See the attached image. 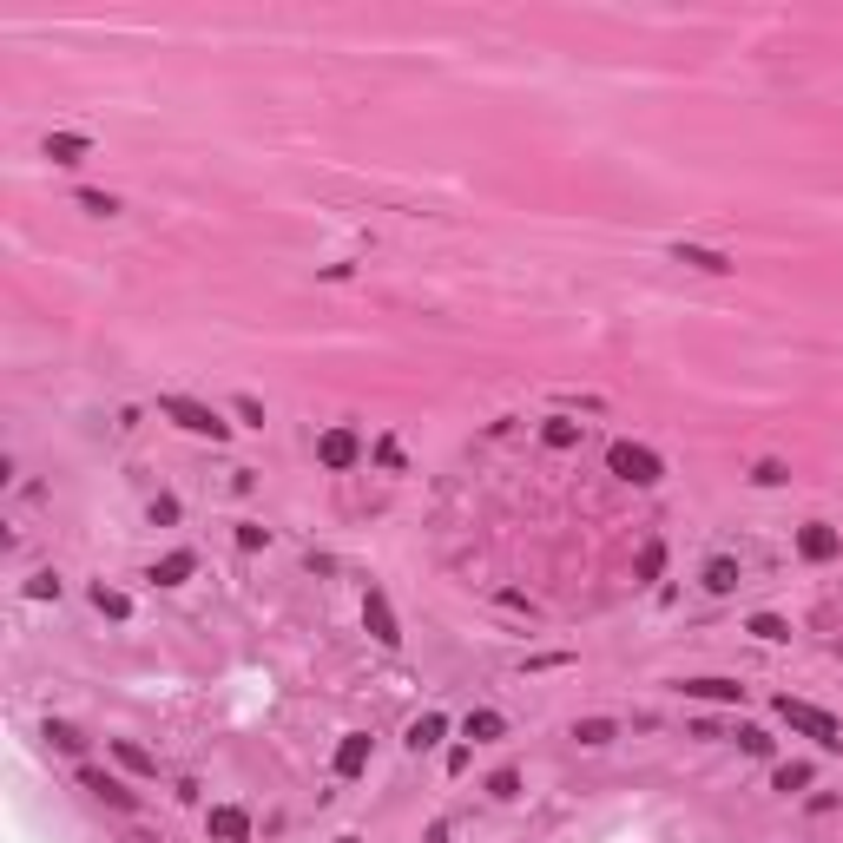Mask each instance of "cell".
<instances>
[{
  "mask_svg": "<svg viewBox=\"0 0 843 843\" xmlns=\"http://www.w3.org/2000/svg\"><path fill=\"white\" fill-rule=\"evenodd\" d=\"M606 475L633 481V488H659V481H666V462H659L646 442H613L606 448Z\"/></svg>",
  "mask_w": 843,
  "mask_h": 843,
  "instance_id": "cell-2",
  "label": "cell"
},
{
  "mask_svg": "<svg viewBox=\"0 0 843 843\" xmlns=\"http://www.w3.org/2000/svg\"><path fill=\"white\" fill-rule=\"evenodd\" d=\"M494 600L508 606V613H527V620H534V600H527V593H494Z\"/></svg>",
  "mask_w": 843,
  "mask_h": 843,
  "instance_id": "cell-35",
  "label": "cell"
},
{
  "mask_svg": "<svg viewBox=\"0 0 843 843\" xmlns=\"http://www.w3.org/2000/svg\"><path fill=\"white\" fill-rule=\"evenodd\" d=\"M699 580H705V593H738V580H745V573H738V560H732V554H712Z\"/></svg>",
  "mask_w": 843,
  "mask_h": 843,
  "instance_id": "cell-15",
  "label": "cell"
},
{
  "mask_svg": "<svg viewBox=\"0 0 843 843\" xmlns=\"http://www.w3.org/2000/svg\"><path fill=\"white\" fill-rule=\"evenodd\" d=\"M80 784L99 797V804H112V811H126V817L139 811V791H126L119 778H106V771H93V764H80Z\"/></svg>",
  "mask_w": 843,
  "mask_h": 843,
  "instance_id": "cell-9",
  "label": "cell"
},
{
  "mask_svg": "<svg viewBox=\"0 0 843 843\" xmlns=\"http://www.w3.org/2000/svg\"><path fill=\"white\" fill-rule=\"evenodd\" d=\"M191 573H198V554H191V547H172L165 560H152V573H145V580H159V587H185Z\"/></svg>",
  "mask_w": 843,
  "mask_h": 843,
  "instance_id": "cell-11",
  "label": "cell"
},
{
  "mask_svg": "<svg viewBox=\"0 0 843 843\" xmlns=\"http://www.w3.org/2000/svg\"><path fill=\"white\" fill-rule=\"evenodd\" d=\"M442 738H448V712H422L409 725V751H435Z\"/></svg>",
  "mask_w": 843,
  "mask_h": 843,
  "instance_id": "cell-16",
  "label": "cell"
},
{
  "mask_svg": "<svg viewBox=\"0 0 843 843\" xmlns=\"http://www.w3.org/2000/svg\"><path fill=\"white\" fill-rule=\"evenodd\" d=\"M27 600H60V573H33V580H27Z\"/></svg>",
  "mask_w": 843,
  "mask_h": 843,
  "instance_id": "cell-30",
  "label": "cell"
},
{
  "mask_svg": "<svg viewBox=\"0 0 843 843\" xmlns=\"http://www.w3.org/2000/svg\"><path fill=\"white\" fill-rule=\"evenodd\" d=\"M778 718L791 725V732L817 738L824 751H843V718H837V712H824V705H811V699H791V692H784V699H778Z\"/></svg>",
  "mask_w": 843,
  "mask_h": 843,
  "instance_id": "cell-1",
  "label": "cell"
},
{
  "mask_svg": "<svg viewBox=\"0 0 843 843\" xmlns=\"http://www.w3.org/2000/svg\"><path fill=\"white\" fill-rule=\"evenodd\" d=\"M231 409H238V422H244V429H264V402H257V396H238Z\"/></svg>",
  "mask_w": 843,
  "mask_h": 843,
  "instance_id": "cell-31",
  "label": "cell"
},
{
  "mask_svg": "<svg viewBox=\"0 0 843 843\" xmlns=\"http://www.w3.org/2000/svg\"><path fill=\"white\" fill-rule=\"evenodd\" d=\"M613 738H620V725H613V718H573V745H613Z\"/></svg>",
  "mask_w": 843,
  "mask_h": 843,
  "instance_id": "cell-20",
  "label": "cell"
},
{
  "mask_svg": "<svg viewBox=\"0 0 843 843\" xmlns=\"http://www.w3.org/2000/svg\"><path fill=\"white\" fill-rule=\"evenodd\" d=\"M659 573H666V541L653 534V541L639 547V560H633V580H659Z\"/></svg>",
  "mask_w": 843,
  "mask_h": 843,
  "instance_id": "cell-23",
  "label": "cell"
},
{
  "mask_svg": "<svg viewBox=\"0 0 843 843\" xmlns=\"http://www.w3.org/2000/svg\"><path fill=\"white\" fill-rule=\"evenodd\" d=\"M112 758H119V764H126V771H132V778H159V758H152V751H139V745H132V738H112Z\"/></svg>",
  "mask_w": 843,
  "mask_h": 843,
  "instance_id": "cell-17",
  "label": "cell"
},
{
  "mask_svg": "<svg viewBox=\"0 0 843 843\" xmlns=\"http://www.w3.org/2000/svg\"><path fill=\"white\" fill-rule=\"evenodd\" d=\"M238 547H244V554H257V547H271V527H257V521H238Z\"/></svg>",
  "mask_w": 843,
  "mask_h": 843,
  "instance_id": "cell-29",
  "label": "cell"
},
{
  "mask_svg": "<svg viewBox=\"0 0 843 843\" xmlns=\"http://www.w3.org/2000/svg\"><path fill=\"white\" fill-rule=\"evenodd\" d=\"M86 152H93L86 132H47V159L53 165H86Z\"/></svg>",
  "mask_w": 843,
  "mask_h": 843,
  "instance_id": "cell-13",
  "label": "cell"
},
{
  "mask_svg": "<svg viewBox=\"0 0 843 843\" xmlns=\"http://www.w3.org/2000/svg\"><path fill=\"white\" fill-rule=\"evenodd\" d=\"M40 738H47V745L60 751V758H80V751H86V738L73 732V725H66V718H47V732H40Z\"/></svg>",
  "mask_w": 843,
  "mask_h": 843,
  "instance_id": "cell-22",
  "label": "cell"
},
{
  "mask_svg": "<svg viewBox=\"0 0 843 843\" xmlns=\"http://www.w3.org/2000/svg\"><path fill=\"white\" fill-rule=\"evenodd\" d=\"M93 606H99V613H106V620H119V626H126V620H132V593H119V587H106V580H99V587H93Z\"/></svg>",
  "mask_w": 843,
  "mask_h": 843,
  "instance_id": "cell-21",
  "label": "cell"
},
{
  "mask_svg": "<svg viewBox=\"0 0 843 843\" xmlns=\"http://www.w3.org/2000/svg\"><path fill=\"white\" fill-rule=\"evenodd\" d=\"M363 626H369L376 646H402V620H396V606H389V593H382V587L363 593Z\"/></svg>",
  "mask_w": 843,
  "mask_h": 843,
  "instance_id": "cell-5",
  "label": "cell"
},
{
  "mask_svg": "<svg viewBox=\"0 0 843 843\" xmlns=\"http://www.w3.org/2000/svg\"><path fill=\"white\" fill-rule=\"evenodd\" d=\"M205 830H211V843H251V811L244 804H211Z\"/></svg>",
  "mask_w": 843,
  "mask_h": 843,
  "instance_id": "cell-7",
  "label": "cell"
},
{
  "mask_svg": "<svg viewBox=\"0 0 843 843\" xmlns=\"http://www.w3.org/2000/svg\"><path fill=\"white\" fill-rule=\"evenodd\" d=\"M797 554L811 560V567H824V560L843 554V534L830 521H804V527H797Z\"/></svg>",
  "mask_w": 843,
  "mask_h": 843,
  "instance_id": "cell-6",
  "label": "cell"
},
{
  "mask_svg": "<svg viewBox=\"0 0 843 843\" xmlns=\"http://www.w3.org/2000/svg\"><path fill=\"white\" fill-rule=\"evenodd\" d=\"M541 448H554V455L580 448V422H567V415H547V422H541Z\"/></svg>",
  "mask_w": 843,
  "mask_h": 843,
  "instance_id": "cell-18",
  "label": "cell"
},
{
  "mask_svg": "<svg viewBox=\"0 0 843 843\" xmlns=\"http://www.w3.org/2000/svg\"><path fill=\"white\" fill-rule=\"evenodd\" d=\"M376 462H382V468H402V448H396V435H382V442H376Z\"/></svg>",
  "mask_w": 843,
  "mask_h": 843,
  "instance_id": "cell-34",
  "label": "cell"
},
{
  "mask_svg": "<svg viewBox=\"0 0 843 843\" xmlns=\"http://www.w3.org/2000/svg\"><path fill=\"white\" fill-rule=\"evenodd\" d=\"M317 462L330 468V475H350L356 462H363V435L350 429V422H336V429L317 435Z\"/></svg>",
  "mask_w": 843,
  "mask_h": 843,
  "instance_id": "cell-4",
  "label": "cell"
},
{
  "mask_svg": "<svg viewBox=\"0 0 843 843\" xmlns=\"http://www.w3.org/2000/svg\"><path fill=\"white\" fill-rule=\"evenodd\" d=\"M672 257H679V264H692V271H712V277L732 271V257L712 251V244H672Z\"/></svg>",
  "mask_w": 843,
  "mask_h": 843,
  "instance_id": "cell-14",
  "label": "cell"
},
{
  "mask_svg": "<svg viewBox=\"0 0 843 843\" xmlns=\"http://www.w3.org/2000/svg\"><path fill=\"white\" fill-rule=\"evenodd\" d=\"M751 481H758V488H784V481H791V468H784V462H771V455H764V462L751 468Z\"/></svg>",
  "mask_w": 843,
  "mask_h": 843,
  "instance_id": "cell-28",
  "label": "cell"
},
{
  "mask_svg": "<svg viewBox=\"0 0 843 843\" xmlns=\"http://www.w3.org/2000/svg\"><path fill=\"white\" fill-rule=\"evenodd\" d=\"M738 751H745V758H771V732H758V725H738Z\"/></svg>",
  "mask_w": 843,
  "mask_h": 843,
  "instance_id": "cell-26",
  "label": "cell"
},
{
  "mask_svg": "<svg viewBox=\"0 0 843 843\" xmlns=\"http://www.w3.org/2000/svg\"><path fill=\"white\" fill-rule=\"evenodd\" d=\"M488 791H494V797H521V771H494Z\"/></svg>",
  "mask_w": 843,
  "mask_h": 843,
  "instance_id": "cell-32",
  "label": "cell"
},
{
  "mask_svg": "<svg viewBox=\"0 0 843 843\" xmlns=\"http://www.w3.org/2000/svg\"><path fill=\"white\" fill-rule=\"evenodd\" d=\"M462 738H475V745H494V738H508V718L494 712V705H475V712L462 718Z\"/></svg>",
  "mask_w": 843,
  "mask_h": 843,
  "instance_id": "cell-12",
  "label": "cell"
},
{
  "mask_svg": "<svg viewBox=\"0 0 843 843\" xmlns=\"http://www.w3.org/2000/svg\"><path fill=\"white\" fill-rule=\"evenodd\" d=\"M369 751H376V738H369V732H343V745H336L330 771H336L343 784H350V778H363V771H369Z\"/></svg>",
  "mask_w": 843,
  "mask_h": 843,
  "instance_id": "cell-8",
  "label": "cell"
},
{
  "mask_svg": "<svg viewBox=\"0 0 843 843\" xmlns=\"http://www.w3.org/2000/svg\"><path fill=\"white\" fill-rule=\"evenodd\" d=\"M679 692L692 705H745V685L738 679H679Z\"/></svg>",
  "mask_w": 843,
  "mask_h": 843,
  "instance_id": "cell-10",
  "label": "cell"
},
{
  "mask_svg": "<svg viewBox=\"0 0 843 843\" xmlns=\"http://www.w3.org/2000/svg\"><path fill=\"white\" fill-rule=\"evenodd\" d=\"M73 198H80V211H93V218H112V211H119V198H112V191H73Z\"/></svg>",
  "mask_w": 843,
  "mask_h": 843,
  "instance_id": "cell-25",
  "label": "cell"
},
{
  "mask_svg": "<svg viewBox=\"0 0 843 843\" xmlns=\"http://www.w3.org/2000/svg\"><path fill=\"white\" fill-rule=\"evenodd\" d=\"M745 633H751V639H771V646H778V639H791V626H784L778 613H751V620H745Z\"/></svg>",
  "mask_w": 843,
  "mask_h": 843,
  "instance_id": "cell-24",
  "label": "cell"
},
{
  "mask_svg": "<svg viewBox=\"0 0 843 843\" xmlns=\"http://www.w3.org/2000/svg\"><path fill=\"white\" fill-rule=\"evenodd\" d=\"M811 778H817L811 764H804V758H791V764H778V771H771V791L797 797V791H811Z\"/></svg>",
  "mask_w": 843,
  "mask_h": 843,
  "instance_id": "cell-19",
  "label": "cell"
},
{
  "mask_svg": "<svg viewBox=\"0 0 843 843\" xmlns=\"http://www.w3.org/2000/svg\"><path fill=\"white\" fill-rule=\"evenodd\" d=\"M159 415L178 422L185 435H205V442H224V435H231V422H224L211 402H191V396H159Z\"/></svg>",
  "mask_w": 843,
  "mask_h": 843,
  "instance_id": "cell-3",
  "label": "cell"
},
{
  "mask_svg": "<svg viewBox=\"0 0 843 843\" xmlns=\"http://www.w3.org/2000/svg\"><path fill=\"white\" fill-rule=\"evenodd\" d=\"M560 666H573V653H534L527 659V672H560Z\"/></svg>",
  "mask_w": 843,
  "mask_h": 843,
  "instance_id": "cell-33",
  "label": "cell"
},
{
  "mask_svg": "<svg viewBox=\"0 0 843 843\" xmlns=\"http://www.w3.org/2000/svg\"><path fill=\"white\" fill-rule=\"evenodd\" d=\"M145 514H152V527H178L185 508H178V494H152V508H145Z\"/></svg>",
  "mask_w": 843,
  "mask_h": 843,
  "instance_id": "cell-27",
  "label": "cell"
}]
</instances>
